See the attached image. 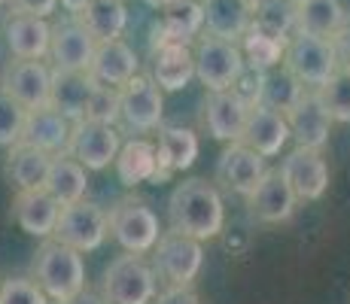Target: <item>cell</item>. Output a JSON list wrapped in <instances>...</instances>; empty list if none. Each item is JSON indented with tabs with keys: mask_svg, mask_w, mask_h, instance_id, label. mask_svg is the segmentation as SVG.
<instances>
[{
	"mask_svg": "<svg viewBox=\"0 0 350 304\" xmlns=\"http://www.w3.org/2000/svg\"><path fill=\"white\" fill-rule=\"evenodd\" d=\"M167 222L171 232L195 240H213L226 225V204L217 186L207 180H183L167 198Z\"/></svg>",
	"mask_w": 350,
	"mask_h": 304,
	"instance_id": "1",
	"label": "cell"
},
{
	"mask_svg": "<svg viewBox=\"0 0 350 304\" xmlns=\"http://www.w3.org/2000/svg\"><path fill=\"white\" fill-rule=\"evenodd\" d=\"M31 271H33L31 280L43 289V295L52 304L70 299V295H77L79 289L85 286L83 253H77L73 247H67V243L55 240V238L46 240L43 247L37 249Z\"/></svg>",
	"mask_w": 350,
	"mask_h": 304,
	"instance_id": "2",
	"label": "cell"
},
{
	"mask_svg": "<svg viewBox=\"0 0 350 304\" xmlns=\"http://www.w3.org/2000/svg\"><path fill=\"white\" fill-rule=\"evenodd\" d=\"M284 67L295 77L301 89H323L341 67L332 37H314V33L295 31L286 40Z\"/></svg>",
	"mask_w": 350,
	"mask_h": 304,
	"instance_id": "3",
	"label": "cell"
},
{
	"mask_svg": "<svg viewBox=\"0 0 350 304\" xmlns=\"http://www.w3.org/2000/svg\"><path fill=\"white\" fill-rule=\"evenodd\" d=\"M159 292V277L140 253H125L113 259L100 280V295L107 304H152Z\"/></svg>",
	"mask_w": 350,
	"mask_h": 304,
	"instance_id": "4",
	"label": "cell"
},
{
	"mask_svg": "<svg viewBox=\"0 0 350 304\" xmlns=\"http://www.w3.org/2000/svg\"><path fill=\"white\" fill-rule=\"evenodd\" d=\"M107 232L113 234V240L125 249V253H150L156 247L161 225L159 216L146 204L140 195H125L107 213Z\"/></svg>",
	"mask_w": 350,
	"mask_h": 304,
	"instance_id": "5",
	"label": "cell"
},
{
	"mask_svg": "<svg viewBox=\"0 0 350 304\" xmlns=\"http://www.w3.org/2000/svg\"><path fill=\"white\" fill-rule=\"evenodd\" d=\"M152 253V271L167 286H192L204 268V247L201 240L186 238L180 232H161Z\"/></svg>",
	"mask_w": 350,
	"mask_h": 304,
	"instance_id": "6",
	"label": "cell"
},
{
	"mask_svg": "<svg viewBox=\"0 0 350 304\" xmlns=\"http://www.w3.org/2000/svg\"><path fill=\"white\" fill-rule=\"evenodd\" d=\"M195 58V77L201 79L207 92H223L234 89L238 79L244 77V55H241V46L232 40H219V37H204L198 40L192 52Z\"/></svg>",
	"mask_w": 350,
	"mask_h": 304,
	"instance_id": "7",
	"label": "cell"
},
{
	"mask_svg": "<svg viewBox=\"0 0 350 304\" xmlns=\"http://www.w3.org/2000/svg\"><path fill=\"white\" fill-rule=\"evenodd\" d=\"M107 234H110L107 232V213L98 204L83 198L62 207L52 238L73 247L77 253H95V249L104 247Z\"/></svg>",
	"mask_w": 350,
	"mask_h": 304,
	"instance_id": "8",
	"label": "cell"
},
{
	"mask_svg": "<svg viewBox=\"0 0 350 304\" xmlns=\"http://www.w3.org/2000/svg\"><path fill=\"white\" fill-rule=\"evenodd\" d=\"M161 113H165V100L152 77L134 73L125 85H119V119L128 131H152L161 125Z\"/></svg>",
	"mask_w": 350,
	"mask_h": 304,
	"instance_id": "9",
	"label": "cell"
},
{
	"mask_svg": "<svg viewBox=\"0 0 350 304\" xmlns=\"http://www.w3.org/2000/svg\"><path fill=\"white\" fill-rule=\"evenodd\" d=\"M122 146V137L113 125H104V122H73L70 131V143H67V155L79 161L85 171H104L116 161V152Z\"/></svg>",
	"mask_w": 350,
	"mask_h": 304,
	"instance_id": "10",
	"label": "cell"
},
{
	"mask_svg": "<svg viewBox=\"0 0 350 304\" xmlns=\"http://www.w3.org/2000/svg\"><path fill=\"white\" fill-rule=\"evenodd\" d=\"M250 100L238 89H223V92H207L204 104H201V128L219 143H232L241 140L247 122Z\"/></svg>",
	"mask_w": 350,
	"mask_h": 304,
	"instance_id": "11",
	"label": "cell"
},
{
	"mask_svg": "<svg viewBox=\"0 0 350 304\" xmlns=\"http://www.w3.org/2000/svg\"><path fill=\"white\" fill-rule=\"evenodd\" d=\"M295 192L289 189V182L284 180V174L278 167L262 174V180L256 182V189L247 195V210L256 222H265V225H280L289 222L295 213Z\"/></svg>",
	"mask_w": 350,
	"mask_h": 304,
	"instance_id": "12",
	"label": "cell"
},
{
	"mask_svg": "<svg viewBox=\"0 0 350 304\" xmlns=\"http://www.w3.org/2000/svg\"><path fill=\"white\" fill-rule=\"evenodd\" d=\"M278 171L284 174V180L299 201H320L329 192V165L323 158V150L295 146Z\"/></svg>",
	"mask_w": 350,
	"mask_h": 304,
	"instance_id": "13",
	"label": "cell"
},
{
	"mask_svg": "<svg viewBox=\"0 0 350 304\" xmlns=\"http://www.w3.org/2000/svg\"><path fill=\"white\" fill-rule=\"evenodd\" d=\"M284 116H286V125H289V137H295L299 146L323 150V146L329 143L332 119H329L317 89H301L299 100L289 107Z\"/></svg>",
	"mask_w": 350,
	"mask_h": 304,
	"instance_id": "14",
	"label": "cell"
},
{
	"mask_svg": "<svg viewBox=\"0 0 350 304\" xmlns=\"http://www.w3.org/2000/svg\"><path fill=\"white\" fill-rule=\"evenodd\" d=\"M286 140H289V125L284 113L271 110V107L259 104V100H250L244 131H241V143L256 150L262 158H274L286 146Z\"/></svg>",
	"mask_w": 350,
	"mask_h": 304,
	"instance_id": "15",
	"label": "cell"
},
{
	"mask_svg": "<svg viewBox=\"0 0 350 304\" xmlns=\"http://www.w3.org/2000/svg\"><path fill=\"white\" fill-rule=\"evenodd\" d=\"M95 46V37L83 28V22L77 16H70L62 25H52L49 58L55 64V70H89Z\"/></svg>",
	"mask_w": 350,
	"mask_h": 304,
	"instance_id": "16",
	"label": "cell"
},
{
	"mask_svg": "<svg viewBox=\"0 0 350 304\" xmlns=\"http://www.w3.org/2000/svg\"><path fill=\"white\" fill-rule=\"evenodd\" d=\"M49 85H52V70L43 61H25L16 58L3 73L0 89L18 100L25 110H37V107L49 104Z\"/></svg>",
	"mask_w": 350,
	"mask_h": 304,
	"instance_id": "17",
	"label": "cell"
},
{
	"mask_svg": "<svg viewBox=\"0 0 350 304\" xmlns=\"http://www.w3.org/2000/svg\"><path fill=\"white\" fill-rule=\"evenodd\" d=\"M265 171H268L265 158L259 152L250 150L247 143H241V140H232L228 150L217 161V182H223V189H228V192L247 198Z\"/></svg>",
	"mask_w": 350,
	"mask_h": 304,
	"instance_id": "18",
	"label": "cell"
},
{
	"mask_svg": "<svg viewBox=\"0 0 350 304\" xmlns=\"http://www.w3.org/2000/svg\"><path fill=\"white\" fill-rule=\"evenodd\" d=\"M3 37L10 46L12 58H25V61H43L49 55V37H52V25L40 16L31 12H10L3 25Z\"/></svg>",
	"mask_w": 350,
	"mask_h": 304,
	"instance_id": "19",
	"label": "cell"
},
{
	"mask_svg": "<svg viewBox=\"0 0 350 304\" xmlns=\"http://www.w3.org/2000/svg\"><path fill=\"white\" fill-rule=\"evenodd\" d=\"M58 213H62V204L40 189H18L16 198H12V216H16L18 228L31 238H52L55 232Z\"/></svg>",
	"mask_w": 350,
	"mask_h": 304,
	"instance_id": "20",
	"label": "cell"
},
{
	"mask_svg": "<svg viewBox=\"0 0 350 304\" xmlns=\"http://www.w3.org/2000/svg\"><path fill=\"white\" fill-rule=\"evenodd\" d=\"M195 77V58L189 43L177 40H161L152 43V83L161 92H180L192 83Z\"/></svg>",
	"mask_w": 350,
	"mask_h": 304,
	"instance_id": "21",
	"label": "cell"
},
{
	"mask_svg": "<svg viewBox=\"0 0 350 304\" xmlns=\"http://www.w3.org/2000/svg\"><path fill=\"white\" fill-rule=\"evenodd\" d=\"M95 85L98 83L89 77V70H52L49 107L55 113H62L64 119L83 122Z\"/></svg>",
	"mask_w": 350,
	"mask_h": 304,
	"instance_id": "22",
	"label": "cell"
},
{
	"mask_svg": "<svg viewBox=\"0 0 350 304\" xmlns=\"http://www.w3.org/2000/svg\"><path fill=\"white\" fill-rule=\"evenodd\" d=\"M70 131H73V122L64 119L62 113H55L46 104V107L25 113L22 143H31L49 155H62L67 152V143H70Z\"/></svg>",
	"mask_w": 350,
	"mask_h": 304,
	"instance_id": "23",
	"label": "cell"
},
{
	"mask_svg": "<svg viewBox=\"0 0 350 304\" xmlns=\"http://www.w3.org/2000/svg\"><path fill=\"white\" fill-rule=\"evenodd\" d=\"M137 70H140L137 52H134L122 37L95 46V55H92V64H89V77L95 79V83L119 89V85H125Z\"/></svg>",
	"mask_w": 350,
	"mask_h": 304,
	"instance_id": "24",
	"label": "cell"
},
{
	"mask_svg": "<svg viewBox=\"0 0 350 304\" xmlns=\"http://www.w3.org/2000/svg\"><path fill=\"white\" fill-rule=\"evenodd\" d=\"M198 134L192 128L180 125H159V180H165L174 171H189L198 158Z\"/></svg>",
	"mask_w": 350,
	"mask_h": 304,
	"instance_id": "25",
	"label": "cell"
},
{
	"mask_svg": "<svg viewBox=\"0 0 350 304\" xmlns=\"http://www.w3.org/2000/svg\"><path fill=\"white\" fill-rule=\"evenodd\" d=\"M201 12H204V31L232 43H238L253 25L250 0H201Z\"/></svg>",
	"mask_w": 350,
	"mask_h": 304,
	"instance_id": "26",
	"label": "cell"
},
{
	"mask_svg": "<svg viewBox=\"0 0 350 304\" xmlns=\"http://www.w3.org/2000/svg\"><path fill=\"white\" fill-rule=\"evenodd\" d=\"M43 189L58 201V204H73V201H83L89 192V171L79 165L73 155H52L49 174H46Z\"/></svg>",
	"mask_w": 350,
	"mask_h": 304,
	"instance_id": "27",
	"label": "cell"
},
{
	"mask_svg": "<svg viewBox=\"0 0 350 304\" xmlns=\"http://www.w3.org/2000/svg\"><path fill=\"white\" fill-rule=\"evenodd\" d=\"M204 31V12H201V0H171L161 6V22L156 25V40H177V43H189L192 37Z\"/></svg>",
	"mask_w": 350,
	"mask_h": 304,
	"instance_id": "28",
	"label": "cell"
},
{
	"mask_svg": "<svg viewBox=\"0 0 350 304\" xmlns=\"http://www.w3.org/2000/svg\"><path fill=\"white\" fill-rule=\"evenodd\" d=\"M52 155L37 150L31 143H12L10 146V158H6V180L18 189H40L46 182V174H49Z\"/></svg>",
	"mask_w": 350,
	"mask_h": 304,
	"instance_id": "29",
	"label": "cell"
},
{
	"mask_svg": "<svg viewBox=\"0 0 350 304\" xmlns=\"http://www.w3.org/2000/svg\"><path fill=\"white\" fill-rule=\"evenodd\" d=\"M347 22L341 0H299L295 3V31L314 37H335Z\"/></svg>",
	"mask_w": 350,
	"mask_h": 304,
	"instance_id": "30",
	"label": "cell"
},
{
	"mask_svg": "<svg viewBox=\"0 0 350 304\" xmlns=\"http://www.w3.org/2000/svg\"><path fill=\"white\" fill-rule=\"evenodd\" d=\"M116 174L122 180V186H137L146 180H159V152L156 143L150 140H128L125 146H119L116 152Z\"/></svg>",
	"mask_w": 350,
	"mask_h": 304,
	"instance_id": "31",
	"label": "cell"
},
{
	"mask_svg": "<svg viewBox=\"0 0 350 304\" xmlns=\"http://www.w3.org/2000/svg\"><path fill=\"white\" fill-rule=\"evenodd\" d=\"M83 28L95 37V43H107V40H119L128 28V10L125 0H89L85 10L79 12Z\"/></svg>",
	"mask_w": 350,
	"mask_h": 304,
	"instance_id": "32",
	"label": "cell"
},
{
	"mask_svg": "<svg viewBox=\"0 0 350 304\" xmlns=\"http://www.w3.org/2000/svg\"><path fill=\"white\" fill-rule=\"evenodd\" d=\"M286 40L289 37H284V33H274L253 22L244 37H241V55H247V61L256 70H271V67H278L284 61Z\"/></svg>",
	"mask_w": 350,
	"mask_h": 304,
	"instance_id": "33",
	"label": "cell"
},
{
	"mask_svg": "<svg viewBox=\"0 0 350 304\" xmlns=\"http://www.w3.org/2000/svg\"><path fill=\"white\" fill-rule=\"evenodd\" d=\"M299 94H301V85L295 83V77L284 67L280 73H268V77H262L256 100L265 104V107H271V110H278V113H286L289 107L299 100Z\"/></svg>",
	"mask_w": 350,
	"mask_h": 304,
	"instance_id": "34",
	"label": "cell"
},
{
	"mask_svg": "<svg viewBox=\"0 0 350 304\" xmlns=\"http://www.w3.org/2000/svg\"><path fill=\"white\" fill-rule=\"evenodd\" d=\"M253 22L262 28L293 37L295 33V0H253Z\"/></svg>",
	"mask_w": 350,
	"mask_h": 304,
	"instance_id": "35",
	"label": "cell"
},
{
	"mask_svg": "<svg viewBox=\"0 0 350 304\" xmlns=\"http://www.w3.org/2000/svg\"><path fill=\"white\" fill-rule=\"evenodd\" d=\"M317 92H320V100L326 107L329 119L350 125V67H338L332 73V79Z\"/></svg>",
	"mask_w": 350,
	"mask_h": 304,
	"instance_id": "36",
	"label": "cell"
},
{
	"mask_svg": "<svg viewBox=\"0 0 350 304\" xmlns=\"http://www.w3.org/2000/svg\"><path fill=\"white\" fill-rule=\"evenodd\" d=\"M25 107L18 104L12 94H6L0 89V146L10 150L12 143L22 140V125H25Z\"/></svg>",
	"mask_w": 350,
	"mask_h": 304,
	"instance_id": "37",
	"label": "cell"
},
{
	"mask_svg": "<svg viewBox=\"0 0 350 304\" xmlns=\"http://www.w3.org/2000/svg\"><path fill=\"white\" fill-rule=\"evenodd\" d=\"M0 304H49L31 277H10L0 283Z\"/></svg>",
	"mask_w": 350,
	"mask_h": 304,
	"instance_id": "38",
	"label": "cell"
},
{
	"mask_svg": "<svg viewBox=\"0 0 350 304\" xmlns=\"http://www.w3.org/2000/svg\"><path fill=\"white\" fill-rule=\"evenodd\" d=\"M85 119L92 122H104V125H113L119 119V89H110V85H95L92 92V100L85 107Z\"/></svg>",
	"mask_w": 350,
	"mask_h": 304,
	"instance_id": "39",
	"label": "cell"
},
{
	"mask_svg": "<svg viewBox=\"0 0 350 304\" xmlns=\"http://www.w3.org/2000/svg\"><path fill=\"white\" fill-rule=\"evenodd\" d=\"M152 304H201V299L192 286H167L165 292H156Z\"/></svg>",
	"mask_w": 350,
	"mask_h": 304,
	"instance_id": "40",
	"label": "cell"
},
{
	"mask_svg": "<svg viewBox=\"0 0 350 304\" xmlns=\"http://www.w3.org/2000/svg\"><path fill=\"white\" fill-rule=\"evenodd\" d=\"M18 12H31V16L40 18H49L52 12L58 10V0H12Z\"/></svg>",
	"mask_w": 350,
	"mask_h": 304,
	"instance_id": "41",
	"label": "cell"
},
{
	"mask_svg": "<svg viewBox=\"0 0 350 304\" xmlns=\"http://www.w3.org/2000/svg\"><path fill=\"white\" fill-rule=\"evenodd\" d=\"M58 304H107L104 301V295L95 292V289H89V286H83L77 295H70V299H64V301H58Z\"/></svg>",
	"mask_w": 350,
	"mask_h": 304,
	"instance_id": "42",
	"label": "cell"
},
{
	"mask_svg": "<svg viewBox=\"0 0 350 304\" xmlns=\"http://www.w3.org/2000/svg\"><path fill=\"white\" fill-rule=\"evenodd\" d=\"M58 3H62L70 16H79V12L85 10V3H89V0H58Z\"/></svg>",
	"mask_w": 350,
	"mask_h": 304,
	"instance_id": "43",
	"label": "cell"
},
{
	"mask_svg": "<svg viewBox=\"0 0 350 304\" xmlns=\"http://www.w3.org/2000/svg\"><path fill=\"white\" fill-rule=\"evenodd\" d=\"M144 3H146V6H152V10H161V6L171 3V0H144Z\"/></svg>",
	"mask_w": 350,
	"mask_h": 304,
	"instance_id": "44",
	"label": "cell"
},
{
	"mask_svg": "<svg viewBox=\"0 0 350 304\" xmlns=\"http://www.w3.org/2000/svg\"><path fill=\"white\" fill-rule=\"evenodd\" d=\"M0 3H12V0H0Z\"/></svg>",
	"mask_w": 350,
	"mask_h": 304,
	"instance_id": "45",
	"label": "cell"
},
{
	"mask_svg": "<svg viewBox=\"0 0 350 304\" xmlns=\"http://www.w3.org/2000/svg\"><path fill=\"white\" fill-rule=\"evenodd\" d=\"M295 3H299V0H295Z\"/></svg>",
	"mask_w": 350,
	"mask_h": 304,
	"instance_id": "46",
	"label": "cell"
}]
</instances>
